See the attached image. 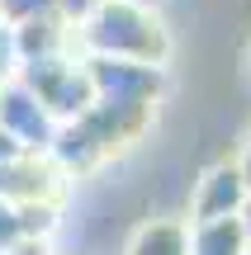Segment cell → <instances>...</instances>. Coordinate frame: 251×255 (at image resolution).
<instances>
[{
	"label": "cell",
	"instance_id": "6da1fadb",
	"mask_svg": "<svg viewBox=\"0 0 251 255\" xmlns=\"http://www.w3.org/2000/svg\"><path fill=\"white\" fill-rule=\"evenodd\" d=\"M76 47L85 57H128V62H157L166 66L171 38L157 19V5H133V0H104L81 28Z\"/></svg>",
	"mask_w": 251,
	"mask_h": 255
},
{
	"label": "cell",
	"instance_id": "7a4b0ae2",
	"mask_svg": "<svg viewBox=\"0 0 251 255\" xmlns=\"http://www.w3.org/2000/svg\"><path fill=\"white\" fill-rule=\"evenodd\" d=\"M14 81L28 85V90L38 95V104H43L57 123L81 119V114L95 104V81H90V71H85V57H81V62H71V57L62 52V57L19 62V76H14Z\"/></svg>",
	"mask_w": 251,
	"mask_h": 255
},
{
	"label": "cell",
	"instance_id": "3957f363",
	"mask_svg": "<svg viewBox=\"0 0 251 255\" xmlns=\"http://www.w3.org/2000/svg\"><path fill=\"white\" fill-rule=\"evenodd\" d=\"M85 71L95 81V100H133L157 104L166 90V71L157 62H128V57H85Z\"/></svg>",
	"mask_w": 251,
	"mask_h": 255
},
{
	"label": "cell",
	"instance_id": "277c9868",
	"mask_svg": "<svg viewBox=\"0 0 251 255\" xmlns=\"http://www.w3.org/2000/svg\"><path fill=\"white\" fill-rule=\"evenodd\" d=\"M66 170L47 151H24L0 161V199L5 203H57Z\"/></svg>",
	"mask_w": 251,
	"mask_h": 255
},
{
	"label": "cell",
	"instance_id": "5b68a950",
	"mask_svg": "<svg viewBox=\"0 0 251 255\" xmlns=\"http://www.w3.org/2000/svg\"><path fill=\"white\" fill-rule=\"evenodd\" d=\"M0 128L14 132L28 151H47L52 146V132H57V119L38 104V95L19 81H5L0 85Z\"/></svg>",
	"mask_w": 251,
	"mask_h": 255
},
{
	"label": "cell",
	"instance_id": "8992f818",
	"mask_svg": "<svg viewBox=\"0 0 251 255\" xmlns=\"http://www.w3.org/2000/svg\"><path fill=\"white\" fill-rule=\"evenodd\" d=\"M81 123L95 132V142L104 146V156L123 151L128 142H138L152 123V104H133V100H95L81 114Z\"/></svg>",
	"mask_w": 251,
	"mask_h": 255
},
{
	"label": "cell",
	"instance_id": "52a82bcc",
	"mask_svg": "<svg viewBox=\"0 0 251 255\" xmlns=\"http://www.w3.org/2000/svg\"><path fill=\"white\" fill-rule=\"evenodd\" d=\"M251 199L247 180H242V165L237 161H218L199 175V189L195 203H190V222H214V218H237L242 203Z\"/></svg>",
	"mask_w": 251,
	"mask_h": 255
},
{
	"label": "cell",
	"instance_id": "ba28073f",
	"mask_svg": "<svg viewBox=\"0 0 251 255\" xmlns=\"http://www.w3.org/2000/svg\"><path fill=\"white\" fill-rule=\"evenodd\" d=\"M47 156H52L66 175H85V170H95V165L104 161V146L95 142V132H90L81 119H71V123H57Z\"/></svg>",
	"mask_w": 251,
	"mask_h": 255
},
{
	"label": "cell",
	"instance_id": "9c48e42d",
	"mask_svg": "<svg viewBox=\"0 0 251 255\" xmlns=\"http://www.w3.org/2000/svg\"><path fill=\"white\" fill-rule=\"evenodd\" d=\"M190 255H247V227L237 218L190 222Z\"/></svg>",
	"mask_w": 251,
	"mask_h": 255
},
{
	"label": "cell",
	"instance_id": "30bf717a",
	"mask_svg": "<svg viewBox=\"0 0 251 255\" xmlns=\"http://www.w3.org/2000/svg\"><path fill=\"white\" fill-rule=\"evenodd\" d=\"M128 255H190V222H147V227H138Z\"/></svg>",
	"mask_w": 251,
	"mask_h": 255
},
{
	"label": "cell",
	"instance_id": "8fae6325",
	"mask_svg": "<svg viewBox=\"0 0 251 255\" xmlns=\"http://www.w3.org/2000/svg\"><path fill=\"white\" fill-rule=\"evenodd\" d=\"M57 0H0V19L5 24H24V19L33 14H52Z\"/></svg>",
	"mask_w": 251,
	"mask_h": 255
},
{
	"label": "cell",
	"instance_id": "7c38bea8",
	"mask_svg": "<svg viewBox=\"0 0 251 255\" xmlns=\"http://www.w3.org/2000/svg\"><path fill=\"white\" fill-rule=\"evenodd\" d=\"M19 76V47H14V24L0 19V85Z\"/></svg>",
	"mask_w": 251,
	"mask_h": 255
},
{
	"label": "cell",
	"instance_id": "4fadbf2b",
	"mask_svg": "<svg viewBox=\"0 0 251 255\" xmlns=\"http://www.w3.org/2000/svg\"><path fill=\"white\" fill-rule=\"evenodd\" d=\"M19 237H24V218H19V203H5V199H0V255L14 246Z\"/></svg>",
	"mask_w": 251,
	"mask_h": 255
},
{
	"label": "cell",
	"instance_id": "5bb4252c",
	"mask_svg": "<svg viewBox=\"0 0 251 255\" xmlns=\"http://www.w3.org/2000/svg\"><path fill=\"white\" fill-rule=\"evenodd\" d=\"M100 5H104V0H57V14H62L71 28H81V24H85V19H90Z\"/></svg>",
	"mask_w": 251,
	"mask_h": 255
},
{
	"label": "cell",
	"instance_id": "9a60e30c",
	"mask_svg": "<svg viewBox=\"0 0 251 255\" xmlns=\"http://www.w3.org/2000/svg\"><path fill=\"white\" fill-rule=\"evenodd\" d=\"M237 165H242V180H247V189H251V142H247V151H242V161H237Z\"/></svg>",
	"mask_w": 251,
	"mask_h": 255
},
{
	"label": "cell",
	"instance_id": "2e32d148",
	"mask_svg": "<svg viewBox=\"0 0 251 255\" xmlns=\"http://www.w3.org/2000/svg\"><path fill=\"white\" fill-rule=\"evenodd\" d=\"M242 227H247V251H251V199L242 203Z\"/></svg>",
	"mask_w": 251,
	"mask_h": 255
},
{
	"label": "cell",
	"instance_id": "e0dca14e",
	"mask_svg": "<svg viewBox=\"0 0 251 255\" xmlns=\"http://www.w3.org/2000/svg\"><path fill=\"white\" fill-rule=\"evenodd\" d=\"M133 5H157V0H133Z\"/></svg>",
	"mask_w": 251,
	"mask_h": 255
},
{
	"label": "cell",
	"instance_id": "ac0fdd59",
	"mask_svg": "<svg viewBox=\"0 0 251 255\" xmlns=\"http://www.w3.org/2000/svg\"><path fill=\"white\" fill-rule=\"evenodd\" d=\"M247 142H251V137H247Z\"/></svg>",
	"mask_w": 251,
	"mask_h": 255
}]
</instances>
